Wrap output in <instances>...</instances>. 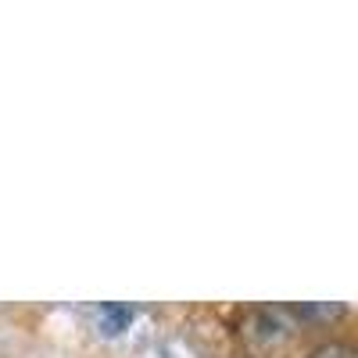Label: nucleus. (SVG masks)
<instances>
[{
	"label": "nucleus",
	"instance_id": "obj_1",
	"mask_svg": "<svg viewBox=\"0 0 358 358\" xmlns=\"http://www.w3.org/2000/svg\"><path fill=\"white\" fill-rule=\"evenodd\" d=\"M94 319H97V330H101V334L118 337L122 330H129V322L136 319V312H133L129 305L108 301V305H97V308H94Z\"/></svg>",
	"mask_w": 358,
	"mask_h": 358
},
{
	"label": "nucleus",
	"instance_id": "obj_2",
	"mask_svg": "<svg viewBox=\"0 0 358 358\" xmlns=\"http://www.w3.org/2000/svg\"><path fill=\"white\" fill-rule=\"evenodd\" d=\"M308 358H355V351L348 344H322L319 351H312Z\"/></svg>",
	"mask_w": 358,
	"mask_h": 358
}]
</instances>
